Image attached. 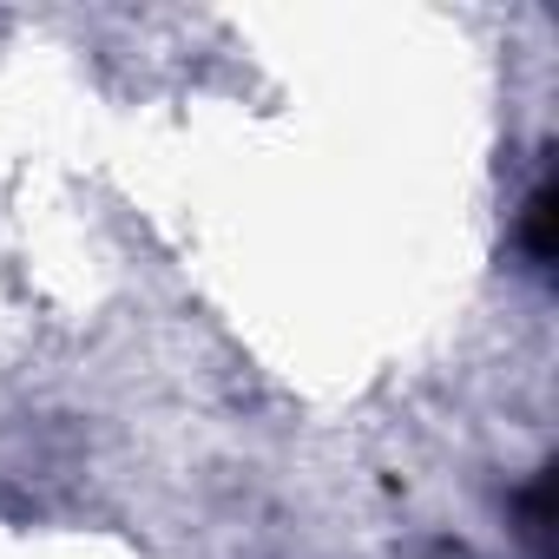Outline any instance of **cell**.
I'll return each instance as SVG.
<instances>
[{"instance_id": "1", "label": "cell", "mask_w": 559, "mask_h": 559, "mask_svg": "<svg viewBox=\"0 0 559 559\" xmlns=\"http://www.w3.org/2000/svg\"><path fill=\"white\" fill-rule=\"evenodd\" d=\"M526 250H533V263H552V185H539L526 198Z\"/></svg>"}]
</instances>
